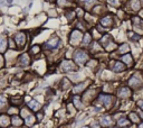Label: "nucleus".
Returning a JSON list of instances; mask_svg holds the SVG:
<instances>
[{"label": "nucleus", "mask_w": 143, "mask_h": 128, "mask_svg": "<svg viewBox=\"0 0 143 128\" xmlns=\"http://www.w3.org/2000/svg\"><path fill=\"white\" fill-rule=\"evenodd\" d=\"M74 59L77 62V64H84L86 62V60L88 59V54L83 50H78L74 54Z\"/></svg>", "instance_id": "obj_1"}, {"label": "nucleus", "mask_w": 143, "mask_h": 128, "mask_svg": "<svg viewBox=\"0 0 143 128\" xmlns=\"http://www.w3.org/2000/svg\"><path fill=\"white\" fill-rule=\"evenodd\" d=\"M82 39V33L78 32V30H74V32H72L71 34V44L73 45H76L78 43L81 42Z\"/></svg>", "instance_id": "obj_2"}, {"label": "nucleus", "mask_w": 143, "mask_h": 128, "mask_svg": "<svg viewBox=\"0 0 143 128\" xmlns=\"http://www.w3.org/2000/svg\"><path fill=\"white\" fill-rule=\"evenodd\" d=\"M16 43H17V45L20 46V47H22V46L26 44V34L22 32L18 33V34L16 35Z\"/></svg>", "instance_id": "obj_3"}, {"label": "nucleus", "mask_w": 143, "mask_h": 128, "mask_svg": "<svg viewBox=\"0 0 143 128\" xmlns=\"http://www.w3.org/2000/svg\"><path fill=\"white\" fill-rule=\"evenodd\" d=\"M19 66H28L30 64V59L29 56L27 55V54H24V55H21L20 57L18 59V63H17Z\"/></svg>", "instance_id": "obj_4"}, {"label": "nucleus", "mask_w": 143, "mask_h": 128, "mask_svg": "<svg viewBox=\"0 0 143 128\" xmlns=\"http://www.w3.org/2000/svg\"><path fill=\"white\" fill-rule=\"evenodd\" d=\"M100 99L102 100V102L104 103V106L106 107V108H110L111 107V104H112V100H113V97L112 96H104V94H101L100 96Z\"/></svg>", "instance_id": "obj_5"}, {"label": "nucleus", "mask_w": 143, "mask_h": 128, "mask_svg": "<svg viewBox=\"0 0 143 128\" xmlns=\"http://www.w3.org/2000/svg\"><path fill=\"white\" fill-rule=\"evenodd\" d=\"M61 69L64 71H73V70L76 69V66L72 61H64L61 63Z\"/></svg>", "instance_id": "obj_6"}, {"label": "nucleus", "mask_w": 143, "mask_h": 128, "mask_svg": "<svg viewBox=\"0 0 143 128\" xmlns=\"http://www.w3.org/2000/svg\"><path fill=\"white\" fill-rule=\"evenodd\" d=\"M58 44H59V38L54 37V38H51V40H48L45 44V46H46V48H54V47H57Z\"/></svg>", "instance_id": "obj_7"}, {"label": "nucleus", "mask_w": 143, "mask_h": 128, "mask_svg": "<svg viewBox=\"0 0 143 128\" xmlns=\"http://www.w3.org/2000/svg\"><path fill=\"white\" fill-rule=\"evenodd\" d=\"M124 70H125V65L122 62H116V63H114V65H113L114 72H121V71H124Z\"/></svg>", "instance_id": "obj_8"}, {"label": "nucleus", "mask_w": 143, "mask_h": 128, "mask_svg": "<svg viewBox=\"0 0 143 128\" xmlns=\"http://www.w3.org/2000/svg\"><path fill=\"white\" fill-rule=\"evenodd\" d=\"M130 94L131 91L129 88H122L119 91V97H121V98H127V97H130Z\"/></svg>", "instance_id": "obj_9"}, {"label": "nucleus", "mask_w": 143, "mask_h": 128, "mask_svg": "<svg viewBox=\"0 0 143 128\" xmlns=\"http://www.w3.org/2000/svg\"><path fill=\"white\" fill-rule=\"evenodd\" d=\"M129 83H130L131 87L138 88V87H140V85H141V80H140V79H138V77L134 75V77H131V80H130V82H129Z\"/></svg>", "instance_id": "obj_10"}, {"label": "nucleus", "mask_w": 143, "mask_h": 128, "mask_svg": "<svg viewBox=\"0 0 143 128\" xmlns=\"http://www.w3.org/2000/svg\"><path fill=\"white\" fill-rule=\"evenodd\" d=\"M101 124L103 126H111L113 124V120L111 119V117L109 116H104V117L101 118Z\"/></svg>", "instance_id": "obj_11"}, {"label": "nucleus", "mask_w": 143, "mask_h": 128, "mask_svg": "<svg viewBox=\"0 0 143 128\" xmlns=\"http://www.w3.org/2000/svg\"><path fill=\"white\" fill-rule=\"evenodd\" d=\"M87 83L88 82H83L82 84H78V85H76L73 90H74V93H80V92H82L83 90H84L85 88H86V85H87Z\"/></svg>", "instance_id": "obj_12"}, {"label": "nucleus", "mask_w": 143, "mask_h": 128, "mask_svg": "<svg viewBox=\"0 0 143 128\" xmlns=\"http://www.w3.org/2000/svg\"><path fill=\"white\" fill-rule=\"evenodd\" d=\"M0 124H1V127L5 128L9 125V117L6 115H2L1 116V120H0Z\"/></svg>", "instance_id": "obj_13"}, {"label": "nucleus", "mask_w": 143, "mask_h": 128, "mask_svg": "<svg viewBox=\"0 0 143 128\" xmlns=\"http://www.w3.org/2000/svg\"><path fill=\"white\" fill-rule=\"evenodd\" d=\"M28 106H29V108H31L34 111H37V110L40 108V104L38 103L37 101H35V100H31V101L28 103Z\"/></svg>", "instance_id": "obj_14"}, {"label": "nucleus", "mask_w": 143, "mask_h": 128, "mask_svg": "<svg viewBox=\"0 0 143 128\" xmlns=\"http://www.w3.org/2000/svg\"><path fill=\"white\" fill-rule=\"evenodd\" d=\"M117 125H119L120 127H124V126L130 125V121H129L126 118H121V119L117 120Z\"/></svg>", "instance_id": "obj_15"}, {"label": "nucleus", "mask_w": 143, "mask_h": 128, "mask_svg": "<svg viewBox=\"0 0 143 128\" xmlns=\"http://www.w3.org/2000/svg\"><path fill=\"white\" fill-rule=\"evenodd\" d=\"M101 24L104 25V26H111L112 25V18L111 17H104L103 19L101 20Z\"/></svg>", "instance_id": "obj_16"}, {"label": "nucleus", "mask_w": 143, "mask_h": 128, "mask_svg": "<svg viewBox=\"0 0 143 128\" xmlns=\"http://www.w3.org/2000/svg\"><path fill=\"white\" fill-rule=\"evenodd\" d=\"M12 124H13V126H21L22 125V120H21V118L18 117V116H13Z\"/></svg>", "instance_id": "obj_17"}, {"label": "nucleus", "mask_w": 143, "mask_h": 128, "mask_svg": "<svg viewBox=\"0 0 143 128\" xmlns=\"http://www.w3.org/2000/svg\"><path fill=\"white\" fill-rule=\"evenodd\" d=\"M123 61H124V63H126L127 65H132V63H133V59L130 54H126V55L123 56Z\"/></svg>", "instance_id": "obj_18"}, {"label": "nucleus", "mask_w": 143, "mask_h": 128, "mask_svg": "<svg viewBox=\"0 0 143 128\" xmlns=\"http://www.w3.org/2000/svg\"><path fill=\"white\" fill-rule=\"evenodd\" d=\"M6 47H7V39L5 37L1 38V52H5L6 51Z\"/></svg>", "instance_id": "obj_19"}, {"label": "nucleus", "mask_w": 143, "mask_h": 128, "mask_svg": "<svg viewBox=\"0 0 143 128\" xmlns=\"http://www.w3.org/2000/svg\"><path fill=\"white\" fill-rule=\"evenodd\" d=\"M132 8L134 10H138L140 8V3H139V0H132Z\"/></svg>", "instance_id": "obj_20"}, {"label": "nucleus", "mask_w": 143, "mask_h": 128, "mask_svg": "<svg viewBox=\"0 0 143 128\" xmlns=\"http://www.w3.org/2000/svg\"><path fill=\"white\" fill-rule=\"evenodd\" d=\"M91 38H92V37H91V35L87 33V34L85 35L84 39H83V43H84L85 45H87V44H90V42H91Z\"/></svg>", "instance_id": "obj_21"}, {"label": "nucleus", "mask_w": 143, "mask_h": 128, "mask_svg": "<svg viewBox=\"0 0 143 128\" xmlns=\"http://www.w3.org/2000/svg\"><path fill=\"white\" fill-rule=\"evenodd\" d=\"M130 117H131V119H132V121H134V123H139V117H138V115H136V114L131 112Z\"/></svg>", "instance_id": "obj_22"}, {"label": "nucleus", "mask_w": 143, "mask_h": 128, "mask_svg": "<svg viewBox=\"0 0 143 128\" xmlns=\"http://www.w3.org/2000/svg\"><path fill=\"white\" fill-rule=\"evenodd\" d=\"M129 50H130L129 46H127L126 44H123V45L121 46V48H120V52H121V53H125V52H129Z\"/></svg>", "instance_id": "obj_23"}, {"label": "nucleus", "mask_w": 143, "mask_h": 128, "mask_svg": "<svg viewBox=\"0 0 143 128\" xmlns=\"http://www.w3.org/2000/svg\"><path fill=\"white\" fill-rule=\"evenodd\" d=\"M34 120H35L34 116H28V120H26V123L28 124V125H31V124L34 123Z\"/></svg>", "instance_id": "obj_24"}, {"label": "nucleus", "mask_w": 143, "mask_h": 128, "mask_svg": "<svg viewBox=\"0 0 143 128\" xmlns=\"http://www.w3.org/2000/svg\"><path fill=\"white\" fill-rule=\"evenodd\" d=\"M74 102H75V104H76V107H77V108H82V103L80 102V99L77 98V97L74 99Z\"/></svg>", "instance_id": "obj_25"}, {"label": "nucleus", "mask_w": 143, "mask_h": 128, "mask_svg": "<svg viewBox=\"0 0 143 128\" xmlns=\"http://www.w3.org/2000/svg\"><path fill=\"white\" fill-rule=\"evenodd\" d=\"M111 5H113V6H117L119 5V0H107Z\"/></svg>", "instance_id": "obj_26"}, {"label": "nucleus", "mask_w": 143, "mask_h": 128, "mask_svg": "<svg viewBox=\"0 0 143 128\" xmlns=\"http://www.w3.org/2000/svg\"><path fill=\"white\" fill-rule=\"evenodd\" d=\"M96 64H97V62H96V61H91V62H88V63H87V65H88V66L94 67Z\"/></svg>", "instance_id": "obj_27"}, {"label": "nucleus", "mask_w": 143, "mask_h": 128, "mask_svg": "<svg viewBox=\"0 0 143 128\" xmlns=\"http://www.w3.org/2000/svg\"><path fill=\"white\" fill-rule=\"evenodd\" d=\"M82 1H84L85 3H86V5H92V3H94L95 2V0H82Z\"/></svg>", "instance_id": "obj_28"}, {"label": "nucleus", "mask_w": 143, "mask_h": 128, "mask_svg": "<svg viewBox=\"0 0 143 128\" xmlns=\"http://www.w3.org/2000/svg\"><path fill=\"white\" fill-rule=\"evenodd\" d=\"M92 128H100V125H98V123H96V121H94V123H92Z\"/></svg>", "instance_id": "obj_29"}, {"label": "nucleus", "mask_w": 143, "mask_h": 128, "mask_svg": "<svg viewBox=\"0 0 143 128\" xmlns=\"http://www.w3.org/2000/svg\"><path fill=\"white\" fill-rule=\"evenodd\" d=\"M39 52V47L38 46H34L32 47V53H38Z\"/></svg>", "instance_id": "obj_30"}, {"label": "nucleus", "mask_w": 143, "mask_h": 128, "mask_svg": "<svg viewBox=\"0 0 143 128\" xmlns=\"http://www.w3.org/2000/svg\"><path fill=\"white\" fill-rule=\"evenodd\" d=\"M80 77H81V74H78V75H74V77H72V79H73V80H78V79H80Z\"/></svg>", "instance_id": "obj_31"}, {"label": "nucleus", "mask_w": 143, "mask_h": 128, "mask_svg": "<svg viewBox=\"0 0 143 128\" xmlns=\"http://www.w3.org/2000/svg\"><path fill=\"white\" fill-rule=\"evenodd\" d=\"M58 1H59V5H61V6L66 5V0H58Z\"/></svg>", "instance_id": "obj_32"}, {"label": "nucleus", "mask_w": 143, "mask_h": 128, "mask_svg": "<svg viewBox=\"0 0 143 128\" xmlns=\"http://www.w3.org/2000/svg\"><path fill=\"white\" fill-rule=\"evenodd\" d=\"M138 104H139V107H140V108H142V109H143V100H140V101L138 102Z\"/></svg>", "instance_id": "obj_33"}, {"label": "nucleus", "mask_w": 143, "mask_h": 128, "mask_svg": "<svg viewBox=\"0 0 143 128\" xmlns=\"http://www.w3.org/2000/svg\"><path fill=\"white\" fill-rule=\"evenodd\" d=\"M41 118H42V115L41 114H38V120H41Z\"/></svg>", "instance_id": "obj_34"}, {"label": "nucleus", "mask_w": 143, "mask_h": 128, "mask_svg": "<svg viewBox=\"0 0 143 128\" xmlns=\"http://www.w3.org/2000/svg\"><path fill=\"white\" fill-rule=\"evenodd\" d=\"M139 128H143V124H141V125L139 126Z\"/></svg>", "instance_id": "obj_35"}, {"label": "nucleus", "mask_w": 143, "mask_h": 128, "mask_svg": "<svg viewBox=\"0 0 143 128\" xmlns=\"http://www.w3.org/2000/svg\"><path fill=\"white\" fill-rule=\"evenodd\" d=\"M11 1H12V0H8V2H11Z\"/></svg>", "instance_id": "obj_36"}, {"label": "nucleus", "mask_w": 143, "mask_h": 128, "mask_svg": "<svg viewBox=\"0 0 143 128\" xmlns=\"http://www.w3.org/2000/svg\"><path fill=\"white\" fill-rule=\"evenodd\" d=\"M83 128H88V127H83Z\"/></svg>", "instance_id": "obj_37"}, {"label": "nucleus", "mask_w": 143, "mask_h": 128, "mask_svg": "<svg viewBox=\"0 0 143 128\" xmlns=\"http://www.w3.org/2000/svg\"><path fill=\"white\" fill-rule=\"evenodd\" d=\"M142 3H143V0H142Z\"/></svg>", "instance_id": "obj_38"}]
</instances>
